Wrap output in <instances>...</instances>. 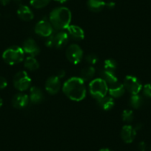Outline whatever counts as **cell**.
Returning <instances> with one entry per match:
<instances>
[{"label": "cell", "mask_w": 151, "mask_h": 151, "mask_svg": "<svg viewBox=\"0 0 151 151\" xmlns=\"http://www.w3.org/2000/svg\"><path fill=\"white\" fill-rule=\"evenodd\" d=\"M62 91L69 99L80 101L86 96L85 82L80 77H72L64 83Z\"/></svg>", "instance_id": "1"}, {"label": "cell", "mask_w": 151, "mask_h": 151, "mask_svg": "<svg viewBox=\"0 0 151 151\" xmlns=\"http://www.w3.org/2000/svg\"><path fill=\"white\" fill-rule=\"evenodd\" d=\"M72 15L68 8L59 7L53 9L50 12L49 19L53 28L58 30L67 29L70 25Z\"/></svg>", "instance_id": "2"}, {"label": "cell", "mask_w": 151, "mask_h": 151, "mask_svg": "<svg viewBox=\"0 0 151 151\" xmlns=\"http://www.w3.org/2000/svg\"><path fill=\"white\" fill-rule=\"evenodd\" d=\"M24 57V52L19 46H12L4 51L2 54L3 60L10 65H14L20 63Z\"/></svg>", "instance_id": "3"}, {"label": "cell", "mask_w": 151, "mask_h": 151, "mask_svg": "<svg viewBox=\"0 0 151 151\" xmlns=\"http://www.w3.org/2000/svg\"><path fill=\"white\" fill-rule=\"evenodd\" d=\"M89 92L93 98L98 100L105 96L108 92V85L101 78L95 79L89 84Z\"/></svg>", "instance_id": "4"}, {"label": "cell", "mask_w": 151, "mask_h": 151, "mask_svg": "<svg viewBox=\"0 0 151 151\" xmlns=\"http://www.w3.org/2000/svg\"><path fill=\"white\" fill-rule=\"evenodd\" d=\"M31 85V79L26 71L22 70L15 74L14 77V85L19 91H27Z\"/></svg>", "instance_id": "5"}, {"label": "cell", "mask_w": 151, "mask_h": 151, "mask_svg": "<svg viewBox=\"0 0 151 151\" xmlns=\"http://www.w3.org/2000/svg\"><path fill=\"white\" fill-rule=\"evenodd\" d=\"M66 57L70 62L77 65L83 58V50L78 45H70L66 50Z\"/></svg>", "instance_id": "6"}, {"label": "cell", "mask_w": 151, "mask_h": 151, "mask_svg": "<svg viewBox=\"0 0 151 151\" xmlns=\"http://www.w3.org/2000/svg\"><path fill=\"white\" fill-rule=\"evenodd\" d=\"M124 88L132 95H137L142 90V85L139 79L133 76H127L124 79Z\"/></svg>", "instance_id": "7"}, {"label": "cell", "mask_w": 151, "mask_h": 151, "mask_svg": "<svg viewBox=\"0 0 151 151\" xmlns=\"http://www.w3.org/2000/svg\"><path fill=\"white\" fill-rule=\"evenodd\" d=\"M53 26L45 19L40 20L35 26V33L42 37H48L53 34Z\"/></svg>", "instance_id": "8"}, {"label": "cell", "mask_w": 151, "mask_h": 151, "mask_svg": "<svg viewBox=\"0 0 151 151\" xmlns=\"http://www.w3.org/2000/svg\"><path fill=\"white\" fill-rule=\"evenodd\" d=\"M61 88L60 79L56 76H52L47 79L45 83V89L50 95H55Z\"/></svg>", "instance_id": "9"}, {"label": "cell", "mask_w": 151, "mask_h": 151, "mask_svg": "<svg viewBox=\"0 0 151 151\" xmlns=\"http://www.w3.org/2000/svg\"><path fill=\"white\" fill-rule=\"evenodd\" d=\"M24 52L25 53L30 55V56H34L39 55L40 53V49L36 44V42L33 40V39H27L25 41L23 42L22 47Z\"/></svg>", "instance_id": "10"}, {"label": "cell", "mask_w": 151, "mask_h": 151, "mask_svg": "<svg viewBox=\"0 0 151 151\" xmlns=\"http://www.w3.org/2000/svg\"><path fill=\"white\" fill-rule=\"evenodd\" d=\"M136 135V130L134 127L129 124L123 126L121 130V137L122 139L125 143L130 144L133 142Z\"/></svg>", "instance_id": "11"}, {"label": "cell", "mask_w": 151, "mask_h": 151, "mask_svg": "<svg viewBox=\"0 0 151 151\" xmlns=\"http://www.w3.org/2000/svg\"><path fill=\"white\" fill-rule=\"evenodd\" d=\"M30 98L25 93H17L13 97L12 99V104L15 108L22 109L27 107L28 105Z\"/></svg>", "instance_id": "12"}, {"label": "cell", "mask_w": 151, "mask_h": 151, "mask_svg": "<svg viewBox=\"0 0 151 151\" xmlns=\"http://www.w3.org/2000/svg\"><path fill=\"white\" fill-rule=\"evenodd\" d=\"M68 36L66 32L61 31L53 35V40H54V47L58 49H62L67 45L68 42Z\"/></svg>", "instance_id": "13"}, {"label": "cell", "mask_w": 151, "mask_h": 151, "mask_svg": "<svg viewBox=\"0 0 151 151\" xmlns=\"http://www.w3.org/2000/svg\"><path fill=\"white\" fill-rule=\"evenodd\" d=\"M109 94L113 98H120L125 92V88L123 84L117 82L108 87Z\"/></svg>", "instance_id": "14"}, {"label": "cell", "mask_w": 151, "mask_h": 151, "mask_svg": "<svg viewBox=\"0 0 151 151\" xmlns=\"http://www.w3.org/2000/svg\"><path fill=\"white\" fill-rule=\"evenodd\" d=\"M67 30H68V36H70L73 40L80 41V40H84L85 38V32L79 26L70 25L67 28Z\"/></svg>", "instance_id": "15"}, {"label": "cell", "mask_w": 151, "mask_h": 151, "mask_svg": "<svg viewBox=\"0 0 151 151\" xmlns=\"http://www.w3.org/2000/svg\"><path fill=\"white\" fill-rule=\"evenodd\" d=\"M17 15L22 20L25 22L30 21L33 19V17H34L33 13L32 12L30 8L23 5H21L19 7L18 10H17Z\"/></svg>", "instance_id": "16"}, {"label": "cell", "mask_w": 151, "mask_h": 151, "mask_svg": "<svg viewBox=\"0 0 151 151\" xmlns=\"http://www.w3.org/2000/svg\"><path fill=\"white\" fill-rule=\"evenodd\" d=\"M30 101L33 104H40L44 100V94L37 87H32L30 90Z\"/></svg>", "instance_id": "17"}, {"label": "cell", "mask_w": 151, "mask_h": 151, "mask_svg": "<svg viewBox=\"0 0 151 151\" xmlns=\"http://www.w3.org/2000/svg\"><path fill=\"white\" fill-rule=\"evenodd\" d=\"M97 104L99 107L105 111L112 110L115 105V101L113 97L111 96H104L102 98L97 100Z\"/></svg>", "instance_id": "18"}, {"label": "cell", "mask_w": 151, "mask_h": 151, "mask_svg": "<svg viewBox=\"0 0 151 151\" xmlns=\"http://www.w3.org/2000/svg\"><path fill=\"white\" fill-rule=\"evenodd\" d=\"M100 75H101V79H104L106 83L109 85H111L118 82V78L116 76L115 73L113 72V71L107 70L104 69L100 72Z\"/></svg>", "instance_id": "19"}, {"label": "cell", "mask_w": 151, "mask_h": 151, "mask_svg": "<svg viewBox=\"0 0 151 151\" xmlns=\"http://www.w3.org/2000/svg\"><path fill=\"white\" fill-rule=\"evenodd\" d=\"M87 5L90 11L97 13L104 9L106 3L104 0H88Z\"/></svg>", "instance_id": "20"}, {"label": "cell", "mask_w": 151, "mask_h": 151, "mask_svg": "<svg viewBox=\"0 0 151 151\" xmlns=\"http://www.w3.org/2000/svg\"><path fill=\"white\" fill-rule=\"evenodd\" d=\"M95 73L96 70L93 67H87V68H83V69L82 70V71H81L80 78L84 81V82H85V81H88L93 77V76L95 75Z\"/></svg>", "instance_id": "21"}, {"label": "cell", "mask_w": 151, "mask_h": 151, "mask_svg": "<svg viewBox=\"0 0 151 151\" xmlns=\"http://www.w3.org/2000/svg\"><path fill=\"white\" fill-rule=\"evenodd\" d=\"M24 65L27 70L31 71L36 70L40 68V64L38 61L33 56H28L26 58Z\"/></svg>", "instance_id": "22"}, {"label": "cell", "mask_w": 151, "mask_h": 151, "mask_svg": "<svg viewBox=\"0 0 151 151\" xmlns=\"http://www.w3.org/2000/svg\"><path fill=\"white\" fill-rule=\"evenodd\" d=\"M130 104L133 108L139 109L143 104V99L142 96L137 94V95H132L130 99Z\"/></svg>", "instance_id": "23"}, {"label": "cell", "mask_w": 151, "mask_h": 151, "mask_svg": "<svg viewBox=\"0 0 151 151\" xmlns=\"http://www.w3.org/2000/svg\"><path fill=\"white\" fill-rule=\"evenodd\" d=\"M117 67H118L117 62H116V60L113 59H107L104 62V70H107L114 72L116 70Z\"/></svg>", "instance_id": "24"}, {"label": "cell", "mask_w": 151, "mask_h": 151, "mask_svg": "<svg viewBox=\"0 0 151 151\" xmlns=\"http://www.w3.org/2000/svg\"><path fill=\"white\" fill-rule=\"evenodd\" d=\"M50 0H30V3L33 8L40 9L47 6L50 3Z\"/></svg>", "instance_id": "25"}, {"label": "cell", "mask_w": 151, "mask_h": 151, "mask_svg": "<svg viewBox=\"0 0 151 151\" xmlns=\"http://www.w3.org/2000/svg\"><path fill=\"white\" fill-rule=\"evenodd\" d=\"M122 120L124 122H131L134 119V114L133 110H124L122 114Z\"/></svg>", "instance_id": "26"}, {"label": "cell", "mask_w": 151, "mask_h": 151, "mask_svg": "<svg viewBox=\"0 0 151 151\" xmlns=\"http://www.w3.org/2000/svg\"><path fill=\"white\" fill-rule=\"evenodd\" d=\"M85 60L88 62L89 65H94L98 63L99 62V57L96 54L93 53H91V54H88V56L85 57Z\"/></svg>", "instance_id": "27"}, {"label": "cell", "mask_w": 151, "mask_h": 151, "mask_svg": "<svg viewBox=\"0 0 151 151\" xmlns=\"http://www.w3.org/2000/svg\"><path fill=\"white\" fill-rule=\"evenodd\" d=\"M143 89L144 95L146 96L148 98H151V83L147 84L142 88Z\"/></svg>", "instance_id": "28"}, {"label": "cell", "mask_w": 151, "mask_h": 151, "mask_svg": "<svg viewBox=\"0 0 151 151\" xmlns=\"http://www.w3.org/2000/svg\"><path fill=\"white\" fill-rule=\"evenodd\" d=\"M45 45L47 47H54V40H53V35H50V36L47 37V40H46L45 42Z\"/></svg>", "instance_id": "29"}, {"label": "cell", "mask_w": 151, "mask_h": 151, "mask_svg": "<svg viewBox=\"0 0 151 151\" xmlns=\"http://www.w3.org/2000/svg\"><path fill=\"white\" fill-rule=\"evenodd\" d=\"M8 85V82H7L6 79L2 76H0V90L5 89Z\"/></svg>", "instance_id": "30"}, {"label": "cell", "mask_w": 151, "mask_h": 151, "mask_svg": "<svg viewBox=\"0 0 151 151\" xmlns=\"http://www.w3.org/2000/svg\"><path fill=\"white\" fill-rule=\"evenodd\" d=\"M138 147H139V150L140 151H145V150H146L147 148V145L145 142H141L139 143Z\"/></svg>", "instance_id": "31"}, {"label": "cell", "mask_w": 151, "mask_h": 151, "mask_svg": "<svg viewBox=\"0 0 151 151\" xmlns=\"http://www.w3.org/2000/svg\"><path fill=\"white\" fill-rule=\"evenodd\" d=\"M65 74H66V73H65V71L64 70H59L57 72L56 76H57L58 78H59V79H62V78L65 77Z\"/></svg>", "instance_id": "32"}, {"label": "cell", "mask_w": 151, "mask_h": 151, "mask_svg": "<svg viewBox=\"0 0 151 151\" xmlns=\"http://www.w3.org/2000/svg\"><path fill=\"white\" fill-rule=\"evenodd\" d=\"M115 2H107V3H106L105 6L107 7L108 9H113V8H115Z\"/></svg>", "instance_id": "33"}, {"label": "cell", "mask_w": 151, "mask_h": 151, "mask_svg": "<svg viewBox=\"0 0 151 151\" xmlns=\"http://www.w3.org/2000/svg\"><path fill=\"white\" fill-rule=\"evenodd\" d=\"M10 2H11V0H0V3L2 5H7L8 4H9Z\"/></svg>", "instance_id": "34"}, {"label": "cell", "mask_w": 151, "mask_h": 151, "mask_svg": "<svg viewBox=\"0 0 151 151\" xmlns=\"http://www.w3.org/2000/svg\"><path fill=\"white\" fill-rule=\"evenodd\" d=\"M134 127L135 130H136V131H137V130H140V129H142V124H141V123H138V124H136V126H135V127Z\"/></svg>", "instance_id": "35"}, {"label": "cell", "mask_w": 151, "mask_h": 151, "mask_svg": "<svg viewBox=\"0 0 151 151\" xmlns=\"http://www.w3.org/2000/svg\"><path fill=\"white\" fill-rule=\"evenodd\" d=\"M54 1L56 2H59V3L63 4V3H65V2H68V0H54Z\"/></svg>", "instance_id": "36"}, {"label": "cell", "mask_w": 151, "mask_h": 151, "mask_svg": "<svg viewBox=\"0 0 151 151\" xmlns=\"http://www.w3.org/2000/svg\"><path fill=\"white\" fill-rule=\"evenodd\" d=\"M14 3L17 4V5H21L22 0H14Z\"/></svg>", "instance_id": "37"}, {"label": "cell", "mask_w": 151, "mask_h": 151, "mask_svg": "<svg viewBox=\"0 0 151 151\" xmlns=\"http://www.w3.org/2000/svg\"><path fill=\"white\" fill-rule=\"evenodd\" d=\"M99 151H113L110 149H108V148H102V149L99 150Z\"/></svg>", "instance_id": "38"}, {"label": "cell", "mask_w": 151, "mask_h": 151, "mask_svg": "<svg viewBox=\"0 0 151 151\" xmlns=\"http://www.w3.org/2000/svg\"><path fill=\"white\" fill-rule=\"evenodd\" d=\"M2 104H3V101H2V99L1 98H0V107H2Z\"/></svg>", "instance_id": "39"}, {"label": "cell", "mask_w": 151, "mask_h": 151, "mask_svg": "<svg viewBox=\"0 0 151 151\" xmlns=\"http://www.w3.org/2000/svg\"><path fill=\"white\" fill-rule=\"evenodd\" d=\"M150 151H151V146H150Z\"/></svg>", "instance_id": "40"}]
</instances>
